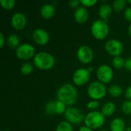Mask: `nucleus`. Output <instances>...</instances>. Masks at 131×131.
I'll use <instances>...</instances> for the list:
<instances>
[{
    "instance_id": "aec40b11",
    "label": "nucleus",
    "mask_w": 131,
    "mask_h": 131,
    "mask_svg": "<svg viewBox=\"0 0 131 131\" xmlns=\"http://www.w3.org/2000/svg\"><path fill=\"white\" fill-rule=\"evenodd\" d=\"M107 92L114 97H120L123 94V89L119 84H113L108 88Z\"/></svg>"
},
{
    "instance_id": "5701e85b",
    "label": "nucleus",
    "mask_w": 131,
    "mask_h": 131,
    "mask_svg": "<svg viewBox=\"0 0 131 131\" xmlns=\"http://www.w3.org/2000/svg\"><path fill=\"white\" fill-rule=\"evenodd\" d=\"M112 64L116 69H121L125 65V60L121 56L114 57L112 61Z\"/></svg>"
},
{
    "instance_id": "0eeeda50",
    "label": "nucleus",
    "mask_w": 131,
    "mask_h": 131,
    "mask_svg": "<svg viewBox=\"0 0 131 131\" xmlns=\"http://www.w3.org/2000/svg\"><path fill=\"white\" fill-rule=\"evenodd\" d=\"M35 48L28 43L20 45L15 50V54L18 58L24 61H27L35 57Z\"/></svg>"
},
{
    "instance_id": "a878e982",
    "label": "nucleus",
    "mask_w": 131,
    "mask_h": 131,
    "mask_svg": "<svg viewBox=\"0 0 131 131\" xmlns=\"http://www.w3.org/2000/svg\"><path fill=\"white\" fill-rule=\"evenodd\" d=\"M16 2L15 0H0L2 7L5 10H11L15 5Z\"/></svg>"
},
{
    "instance_id": "2f4dec72",
    "label": "nucleus",
    "mask_w": 131,
    "mask_h": 131,
    "mask_svg": "<svg viewBox=\"0 0 131 131\" xmlns=\"http://www.w3.org/2000/svg\"><path fill=\"white\" fill-rule=\"evenodd\" d=\"M79 4H81V2L78 0H71L68 2V5L71 8H76V9L78 8Z\"/></svg>"
},
{
    "instance_id": "cd10ccee",
    "label": "nucleus",
    "mask_w": 131,
    "mask_h": 131,
    "mask_svg": "<svg viewBox=\"0 0 131 131\" xmlns=\"http://www.w3.org/2000/svg\"><path fill=\"white\" fill-rule=\"evenodd\" d=\"M121 109L123 113H124L125 114H131V101L128 100L124 101L121 106Z\"/></svg>"
},
{
    "instance_id": "f704fd0d",
    "label": "nucleus",
    "mask_w": 131,
    "mask_h": 131,
    "mask_svg": "<svg viewBox=\"0 0 131 131\" xmlns=\"http://www.w3.org/2000/svg\"><path fill=\"white\" fill-rule=\"evenodd\" d=\"M5 43V37L2 33H0V48H2Z\"/></svg>"
},
{
    "instance_id": "c756f323",
    "label": "nucleus",
    "mask_w": 131,
    "mask_h": 131,
    "mask_svg": "<svg viewBox=\"0 0 131 131\" xmlns=\"http://www.w3.org/2000/svg\"><path fill=\"white\" fill-rule=\"evenodd\" d=\"M99 102L97 101H90L88 104H87V107L88 109L91 110H94V109H97L99 107Z\"/></svg>"
},
{
    "instance_id": "6e6552de",
    "label": "nucleus",
    "mask_w": 131,
    "mask_h": 131,
    "mask_svg": "<svg viewBox=\"0 0 131 131\" xmlns=\"http://www.w3.org/2000/svg\"><path fill=\"white\" fill-rule=\"evenodd\" d=\"M96 75L98 81L103 84H108L111 81L114 77V71L109 65L102 64L97 68Z\"/></svg>"
},
{
    "instance_id": "a19ab883",
    "label": "nucleus",
    "mask_w": 131,
    "mask_h": 131,
    "mask_svg": "<svg viewBox=\"0 0 131 131\" xmlns=\"http://www.w3.org/2000/svg\"><path fill=\"white\" fill-rule=\"evenodd\" d=\"M100 131H108V130H100Z\"/></svg>"
},
{
    "instance_id": "9b49d317",
    "label": "nucleus",
    "mask_w": 131,
    "mask_h": 131,
    "mask_svg": "<svg viewBox=\"0 0 131 131\" xmlns=\"http://www.w3.org/2000/svg\"><path fill=\"white\" fill-rule=\"evenodd\" d=\"M91 78L90 72L86 68L78 69L73 75L74 84L77 86H83L86 84Z\"/></svg>"
},
{
    "instance_id": "dca6fc26",
    "label": "nucleus",
    "mask_w": 131,
    "mask_h": 131,
    "mask_svg": "<svg viewBox=\"0 0 131 131\" xmlns=\"http://www.w3.org/2000/svg\"><path fill=\"white\" fill-rule=\"evenodd\" d=\"M111 13H112V8L110 5L104 4L100 6L98 10V14L101 18H102V20L104 21L107 20L111 16Z\"/></svg>"
},
{
    "instance_id": "473e14b6",
    "label": "nucleus",
    "mask_w": 131,
    "mask_h": 131,
    "mask_svg": "<svg viewBox=\"0 0 131 131\" xmlns=\"http://www.w3.org/2000/svg\"><path fill=\"white\" fill-rule=\"evenodd\" d=\"M125 68L128 71H131V58H128L125 60Z\"/></svg>"
},
{
    "instance_id": "7ed1b4c3",
    "label": "nucleus",
    "mask_w": 131,
    "mask_h": 131,
    "mask_svg": "<svg viewBox=\"0 0 131 131\" xmlns=\"http://www.w3.org/2000/svg\"><path fill=\"white\" fill-rule=\"evenodd\" d=\"M91 31L96 39L103 40L108 36L110 28L106 21L96 20L93 22L91 27Z\"/></svg>"
},
{
    "instance_id": "c85d7f7f",
    "label": "nucleus",
    "mask_w": 131,
    "mask_h": 131,
    "mask_svg": "<svg viewBox=\"0 0 131 131\" xmlns=\"http://www.w3.org/2000/svg\"><path fill=\"white\" fill-rule=\"evenodd\" d=\"M81 4L85 7H91L97 3L96 0H81Z\"/></svg>"
},
{
    "instance_id": "58836bf2",
    "label": "nucleus",
    "mask_w": 131,
    "mask_h": 131,
    "mask_svg": "<svg viewBox=\"0 0 131 131\" xmlns=\"http://www.w3.org/2000/svg\"><path fill=\"white\" fill-rule=\"evenodd\" d=\"M125 131H131V127H128V128H127Z\"/></svg>"
},
{
    "instance_id": "4c0bfd02",
    "label": "nucleus",
    "mask_w": 131,
    "mask_h": 131,
    "mask_svg": "<svg viewBox=\"0 0 131 131\" xmlns=\"http://www.w3.org/2000/svg\"><path fill=\"white\" fill-rule=\"evenodd\" d=\"M88 71H89V72L91 73V71H93V68H92V67H89V68H88Z\"/></svg>"
},
{
    "instance_id": "20e7f679",
    "label": "nucleus",
    "mask_w": 131,
    "mask_h": 131,
    "mask_svg": "<svg viewBox=\"0 0 131 131\" xmlns=\"http://www.w3.org/2000/svg\"><path fill=\"white\" fill-rule=\"evenodd\" d=\"M105 121V117L101 112L91 111L88 113L84 118L85 126L91 128V130H96L101 127Z\"/></svg>"
},
{
    "instance_id": "393cba45",
    "label": "nucleus",
    "mask_w": 131,
    "mask_h": 131,
    "mask_svg": "<svg viewBox=\"0 0 131 131\" xmlns=\"http://www.w3.org/2000/svg\"><path fill=\"white\" fill-rule=\"evenodd\" d=\"M56 111V106H55V101H48L45 104V112L48 115H53L55 114Z\"/></svg>"
},
{
    "instance_id": "2eb2a0df",
    "label": "nucleus",
    "mask_w": 131,
    "mask_h": 131,
    "mask_svg": "<svg viewBox=\"0 0 131 131\" xmlns=\"http://www.w3.org/2000/svg\"><path fill=\"white\" fill-rule=\"evenodd\" d=\"M41 15L45 19L51 18L55 14V8L51 4H45L41 8Z\"/></svg>"
},
{
    "instance_id": "412c9836",
    "label": "nucleus",
    "mask_w": 131,
    "mask_h": 131,
    "mask_svg": "<svg viewBox=\"0 0 131 131\" xmlns=\"http://www.w3.org/2000/svg\"><path fill=\"white\" fill-rule=\"evenodd\" d=\"M126 5H127V1L125 0H116L113 2L112 7L114 11L120 12L126 8Z\"/></svg>"
},
{
    "instance_id": "e433bc0d",
    "label": "nucleus",
    "mask_w": 131,
    "mask_h": 131,
    "mask_svg": "<svg viewBox=\"0 0 131 131\" xmlns=\"http://www.w3.org/2000/svg\"><path fill=\"white\" fill-rule=\"evenodd\" d=\"M128 34H129L130 37L131 38V23L130 25H129V27H128Z\"/></svg>"
},
{
    "instance_id": "a211bd4d",
    "label": "nucleus",
    "mask_w": 131,
    "mask_h": 131,
    "mask_svg": "<svg viewBox=\"0 0 131 131\" xmlns=\"http://www.w3.org/2000/svg\"><path fill=\"white\" fill-rule=\"evenodd\" d=\"M116 111V106L113 102H107L104 104L101 109V113L104 117H110L114 114Z\"/></svg>"
},
{
    "instance_id": "423d86ee",
    "label": "nucleus",
    "mask_w": 131,
    "mask_h": 131,
    "mask_svg": "<svg viewBox=\"0 0 131 131\" xmlns=\"http://www.w3.org/2000/svg\"><path fill=\"white\" fill-rule=\"evenodd\" d=\"M64 117L68 122L74 125L81 124L83 121H84L85 118L80 109L73 107L67 108L66 112L64 113Z\"/></svg>"
},
{
    "instance_id": "bb28decb",
    "label": "nucleus",
    "mask_w": 131,
    "mask_h": 131,
    "mask_svg": "<svg viewBox=\"0 0 131 131\" xmlns=\"http://www.w3.org/2000/svg\"><path fill=\"white\" fill-rule=\"evenodd\" d=\"M55 106H56L55 114H62L66 112L67 107H66V105L63 102L57 100L55 101Z\"/></svg>"
},
{
    "instance_id": "72a5a7b5",
    "label": "nucleus",
    "mask_w": 131,
    "mask_h": 131,
    "mask_svg": "<svg viewBox=\"0 0 131 131\" xmlns=\"http://www.w3.org/2000/svg\"><path fill=\"white\" fill-rule=\"evenodd\" d=\"M125 96L129 101H131V86L127 88L125 91Z\"/></svg>"
},
{
    "instance_id": "f8f14e48",
    "label": "nucleus",
    "mask_w": 131,
    "mask_h": 131,
    "mask_svg": "<svg viewBox=\"0 0 131 131\" xmlns=\"http://www.w3.org/2000/svg\"><path fill=\"white\" fill-rule=\"evenodd\" d=\"M34 41L39 45H45L49 41V35L45 29L36 28L32 33Z\"/></svg>"
},
{
    "instance_id": "7c9ffc66",
    "label": "nucleus",
    "mask_w": 131,
    "mask_h": 131,
    "mask_svg": "<svg viewBox=\"0 0 131 131\" xmlns=\"http://www.w3.org/2000/svg\"><path fill=\"white\" fill-rule=\"evenodd\" d=\"M124 18L126 20L131 23V7H128L124 11Z\"/></svg>"
},
{
    "instance_id": "ea45409f",
    "label": "nucleus",
    "mask_w": 131,
    "mask_h": 131,
    "mask_svg": "<svg viewBox=\"0 0 131 131\" xmlns=\"http://www.w3.org/2000/svg\"><path fill=\"white\" fill-rule=\"evenodd\" d=\"M127 2H128L129 4H131V0H128V1H127Z\"/></svg>"
},
{
    "instance_id": "ddd939ff",
    "label": "nucleus",
    "mask_w": 131,
    "mask_h": 131,
    "mask_svg": "<svg viewBox=\"0 0 131 131\" xmlns=\"http://www.w3.org/2000/svg\"><path fill=\"white\" fill-rule=\"evenodd\" d=\"M26 17L21 12L15 13L11 18V25L16 30H22L26 25Z\"/></svg>"
},
{
    "instance_id": "f03ea898",
    "label": "nucleus",
    "mask_w": 131,
    "mask_h": 131,
    "mask_svg": "<svg viewBox=\"0 0 131 131\" xmlns=\"http://www.w3.org/2000/svg\"><path fill=\"white\" fill-rule=\"evenodd\" d=\"M34 64L40 70H49L52 68L55 64L54 58L48 52L41 51L36 54L33 59Z\"/></svg>"
},
{
    "instance_id": "39448f33",
    "label": "nucleus",
    "mask_w": 131,
    "mask_h": 131,
    "mask_svg": "<svg viewBox=\"0 0 131 131\" xmlns=\"http://www.w3.org/2000/svg\"><path fill=\"white\" fill-rule=\"evenodd\" d=\"M106 94L107 88L104 84L100 81H94L88 88V94L93 101L102 99Z\"/></svg>"
},
{
    "instance_id": "4468645a",
    "label": "nucleus",
    "mask_w": 131,
    "mask_h": 131,
    "mask_svg": "<svg viewBox=\"0 0 131 131\" xmlns=\"http://www.w3.org/2000/svg\"><path fill=\"white\" fill-rule=\"evenodd\" d=\"M88 12L84 6L78 7L74 12V18L78 24H84L88 19Z\"/></svg>"
},
{
    "instance_id": "4be33fe9",
    "label": "nucleus",
    "mask_w": 131,
    "mask_h": 131,
    "mask_svg": "<svg viewBox=\"0 0 131 131\" xmlns=\"http://www.w3.org/2000/svg\"><path fill=\"white\" fill-rule=\"evenodd\" d=\"M34 70L33 64L30 62H25L21 66V72L23 75H29Z\"/></svg>"
},
{
    "instance_id": "b1692460",
    "label": "nucleus",
    "mask_w": 131,
    "mask_h": 131,
    "mask_svg": "<svg viewBox=\"0 0 131 131\" xmlns=\"http://www.w3.org/2000/svg\"><path fill=\"white\" fill-rule=\"evenodd\" d=\"M56 131H73L71 124L68 121H61L57 126Z\"/></svg>"
},
{
    "instance_id": "9d476101",
    "label": "nucleus",
    "mask_w": 131,
    "mask_h": 131,
    "mask_svg": "<svg viewBox=\"0 0 131 131\" xmlns=\"http://www.w3.org/2000/svg\"><path fill=\"white\" fill-rule=\"evenodd\" d=\"M77 57L82 64H90L94 58V52L91 47L88 45H81L77 51Z\"/></svg>"
},
{
    "instance_id": "c9c22d12",
    "label": "nucleus",
    "mask_w": 131,
    "mask_h": 131,
    "mask_svg": "<svg viewBox=\"0 0 131 131\" xmlns=\"http://www.w3.org/2000/svg\"><path fill=\"white\" fill-rule=\"evenodd\" d=\"M78 131H93L91 128H89V127H88L87 126H83V127H81L80 129H79V130Z\"/></svg>"
},
{
    "instance_id": "1a4fd4ad",
    "label": "nucleus",
    "mask_w": 131,
    "mask_h": 131,
    "mask_svg": "<svg viewBox=\"0 0 131 131\" xmlns=\"http://www.w3.org/2000/svg\"><path fill=\"white\" fill-rule=\"evenodd\" d=\"M104 48L109 54H111L114 57L120 56L124 51L123 44L117 39L108 40L105 43Z\"/></svg>"
},
{
    "instance_id": "f257e3e1",
    "label": "nucleus",
    "mask_w": 131,
    "mask_h": 131,
    "mask_svg": "<svg viewBox=\"0 0 131 131\" xmlns=\"http://www.w3.org/2000/svg\"><path fill=\"white\" fill-rule=\"evenodd\" d=\"M57 97L58 101L63 102L66 106H71L77 101L78 92L71 84H64L58 90Z\"/></svg>"
},
{
    "instance_id": "6ab92c4d",
    "label": "nucleus",
    "mask_w": 131,
    "mask_h": 131,
    "mask_svg": "<svg viewBox=\"0 0 131 131\" xmlns=\"http://www.w3.org/2000/svg\"><path fill=\"white\" fill-rule=\"evenodd\" d=\"M7 45L11 49H17L19 45V38L15 34L10 35L7 38Z\"/></svg>"
},
{
    "instance_id": "f3484780",
    "label": "nucleus",
    "mask_w": 131,
    "mask_h": 131,
    "mask_svg": "<svg viewBox=\"0 0 131 131\" xmlns=\"http://www.w3.org/2000/svg\"><path fill=\"white\" fill-rule=\"evenodd\" d=\"M111 131H125V123L121 118H115L111 123Z\"/></svg>"
}]
</instances>
